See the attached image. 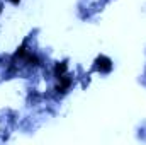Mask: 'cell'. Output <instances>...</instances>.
I'll use <instances>...</instances> for the list:
<instances>
[{"instance_id": "6da1fadb", "label": "cell", "mask_w": 146, "mask_h": 145, "mask_svg": "<svg viewBox=\"0 0 146 145\" xmlns=\"http://www.w3.org/2000/svg\"><path fill=\"white\" fill-rule=\"evenodd\" d=\"M95 68L99 70V72H110V68H112V62H110V58L107 56H104V55H100L97 60H95Z\"/></svg>"}, {"instance_id": "7a4b0ae2", "label": "cell", "mask_w": 146, "mask_h": 145, "mask_svg": "<svg viewBox=\"0 0 146 145\" xmlns=\"http://www.w3.org/2000/svg\"><path fill=\"white\" fill-rule=\"evenodd\" d=\"M72 77H68V75H65V77H61V79H58V84H56V87H54V91L58 92V94H65L68 89H70V85H72Z\"/></svg>"}, {"instance_id": "3957f363", "label": "cell", "mask_w": 146, "mask_h": 145, "mask_svg": "<svg viewBox=\"0 0 146 145\" xmlns=\"http://www.w3.org/2000/svg\"><path fill=\"white\" fill-rule=\"evenodd\" d=\"M66 70H68V65H66V62H58L56 65H54V68H53V75H54V79L58 80V79H61V77H65L66 75Z\"/></svg>"}, {"instance_id": "277c9868", "label": "cell", "mask_w": 146, "mask_h": 145, "mask_svg": "<svg viewBox=\"0 0 146 145\" xmlns=\"http://www.w3.org/2000/svg\"><path fill=\"white\" fill-rule=\"evenodd\" d=\"M10 2H12L14 5H19V2H21V0H10Z\"/></svg>"}]
</instances>
